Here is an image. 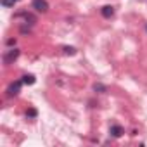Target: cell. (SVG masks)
Returning <instances> with one entry per match:
<instances>
[{
    "mask_svg": "<svg viewBox=\"0 0 147 147\" xmlns=\"http://www.w3.org/2000/svg\"><path fill=\"white\" fill-rule=\"evenodd\" d=\"M23 85H24V83H23V80H18L16 83H11V85H9V88H7V97H14V95H18Z\"/></svg>",
    "mask_w": 147,
    "mask_h": 147,
    "instance_id": "7a4b0ae2",
    "label": "cell"
},
{
    "mask_svg": "<svg viewBox=\"0 0 147 147\" xmlns=\"http://www.w3.org/2000/svg\"><path fill=\"white\" fill-rule=\"evenodd\" d=\"M18 57H19V50H18V49H9V50L4 54V62L9 66V64H11V62H14Z\"/></svg>",
    "mask_w": 147,
    "mask_h": 147,
    "instance_id": "6da1fadb",
    "label": "cell"
},
{
    "mask_svg": "<svg viewBox=\"0 0 147 147\" xmlns=\"http://www.w3.org/2000/svg\"><path fill=\"white\" fill-rule=\"evenodd\" d=\"M7 45H16V40H12V38H9V40H7Z\"/></svg>",
    "mask_w": 147,
    "mask_h": 147,
    "instance_id": "8fae6325",
    "label": "cell"
},
{
    "mask_svg": "<svg viewBox=\"0 0 147 147\" xmlns=\"http://www.w3.org/2000/svg\"><path fill=\"white\" fill-rule=\"evenodd\" d=\"M62 50H64V54H69V55H73V54H76V49H75V47H64Z\"/></svg>",
    "mask_w": 147,
    "mask_h": 147,
    "instance_id": "ba28073f",
    "label": "cell"
},
{
    "mask_svg": "<svg viewBox=\"0 0 147 147\" xmlns=\"http://www.w3.org/2000/svg\"><path fill=\"white\" fill-rule=\"evenodd\" d=\"M94 90H95V92H99V94H104V92H107V88H106L104 85H100V83H97V85L94 87Z\"/></svg>",
    "mask_w": 147,
    "mask_h": 147,
    "instance_id": "52a82bcc",
    "label": "cell"
},
{
    "mask_svg": "<svg viewBox=\"0 0 147 147\" xmlns=\"http://www.w3.org/2000/svg\"><path fill=\"white\" fill-rule=\"evenodd\" d=\"M145 30H147V26H145Z\"/></svg>",
    "mask_w": 147,
    "mask_h": 147,
    "instance_id": "4fadbf2b",
    "label": "cell"
},
{
    "mask_svg": "<svg viewBox=\"0 0 147 147\" xmlns=\"http://www.w3.org/2000/svg\"><path fill=\"white\" fill-rule=\"evenodd\" d=\"M109 131H111V135H113L114 138H119V137L125 133V130H123V126H121V125H113Z\"/></svg>",
    "mask_w": 147,
    "mask_h": 147,
    "instance_id": "277c9868",
    "label": "cell"
},
{
    "mask_svg": "<svg viewBox=\"0 0 147 147\" xmlns=\"http://www.w3.org/2000/svg\"><path fill=\"white\" fill-rule=\"evenodd\" d=\"M2 4L5 7H11V5H14V0H2Z\"/></svg>",
    "mask_w": 147,
    "mask_h": 147,
    "instance_id": "9c48e42d",
    "label": "cell"
},
{
    "mask_svg": "<svg viewBox=\"0 0 147 147\" xmlns=\"http://www.w3.org/2000/svg\"><path fill=\"white\" fill-rule=\"evenodd\" d=\"M31 7H33L36 12H47V11H49V2H47V0H33Z\"/></svg>",
    "mask_w": 147,
    "mask_h": 147,
    "instance_id": "3957f363",
    "label": "cell"
},
{
    "mask_svg": "<svg viewBox=\"0 0 147 147\" xmlns=\"http://www.w3.org/2000/svg\"><path fill=\"white\" fill-rule=\"evenodd\" d=\"M26 116H30V118H36V111H35V109H30V111L26 113Z\"/></svg>",
    "mask_w": 147,
    "mask_h": 147,
    "instance_id": "30bf717a",
    "label": "cell"
},
{
    "mask_svg": "<svg viewBox=\"0 0 147 147\" xmlns=\"http://www.w3.org/2000/svg\"><path fill=\"white\" fill-rule=\"evenodd\" d=\"M14 2H19V0H14Z\"/></svg>",
    "mask_w": 147,
    "mask_h": 147,
    "instance_id": "7c38bea8",
    "label": "cell"
},
{
    "mask_svg": "<svg viewBox=\"0 0 147 147\" xmlns=\"http://www.w3.org/2000/svg\"><path fill=\"white\" fill-rule=\"evenodd\" d=\"M100 12H102V16H104V18H107V19H109V18H113V16H114V7H111V5H104Z\"/></svg>",
    "mask_w": 147,
    "mask_h": 147,
    "instance_id": "5b68a950",
    "label": "cell"
},
{
    "mask_svg": "<svg viewBox=\"0 0 147 147\" xmlns=\"http://www.w3.org/2000/svg\"><path fill=\"white\" fill-rule=\"evenodd\" d=\"M21 80H23L24 85H33V83H35V76H33V75H23Z\"/></svg>",
    "mask_w": 147,
    "mask_h": 147,
    "instance_id": "8992f818",
    "label": "cell"
}]
</instances>
